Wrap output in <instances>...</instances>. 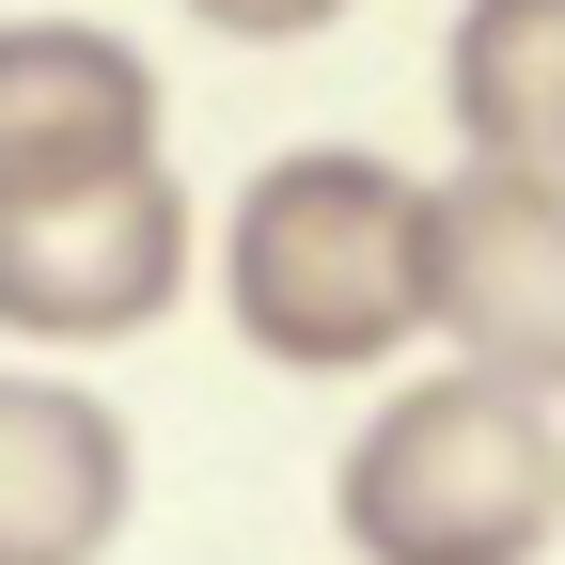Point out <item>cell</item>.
<instances>
[{
  "label": "cell",
  "instance_id": "obj_3",
  "mask_svg": "<svg viewBox=\"0 0 565 565\" xmlns=\"http://www.w3.org/2000/svg\"><path fill=\"white\" fill-rule=\"evenodd\" d=\"M204 221L173 158L126 173V189H63V204H0V330L17 345H126L189 299Z\"/></svg>",
  "mask_w": 565,
  "mask_h": 565
},
{
  "label": "cell",
  "instance_id": "obj_1",
  "mask_svg": "<svg viewBox=\"0 0 565 565\" xmlns=\"http://www.w3.org/2000/svg\"><path fill=\"white\" fill-rule=\"evenodd\" d=\"M221 315L282 377H377L408 330H440V189L362 158V141H299L236 189V221L204 236Z\"/></svg>",
  "mask_w": 565,
  "mask_h": 565
},
{
  "label": "cell",
  "instance_id": "obj_4",
  "mask_svg": "<svg viewBox=\"0 0 565 565\" xmlns=\"http://www.w3.org/2000/svg\"><path fill=\"white\" fill-rule=\"evenodd\" d=\"M158 63L110 17H0V204H63V189H126L158 173Z\"/></svg>",
  "mask_w": 565,
  "mask_h": 565
},
{
  "label": "cell",
  "instance_id": "obj_5",
  "mask_svg": "<svg viewBox=\"0 0 565 565\" xmlns=\"http://www.w3.org/2000/svg\"><path fill=\"white\" fill-rule=\"evenodd\" d=\"M440 330L456 362L565 393V189L550 173H503V158L440 173Z\"/></svg>",
  "mask_w": 565,
  "mask_h": 565
},
{
  "label": "cell",
  "instance_id": "obj_6",
  "mask_svg": "<svg viewBox=\"0 0 565 565\" xmlns=\"http://www.w3.org/2000/svg\"><path fill=\"white\" fill-rule=\"evenodd\" d=\"M141 503L126 408L79 377H0V565H110Z\"/></svg>",
  "mask_w": 565,
  "mask_h": 565
},
{
  "label": "cell",
  "instance_id": "obj_2",
  "mask_svg": "<svg viewBox=\"0 0 565 565\" xmlns=\"http://www.w3.org/2000/svg\"><path fill=\"white\" fill-rule=\"evenodd\" d=\"M330 534L362 565H534L565 534V440L519 377H408L330 471Z\"/></svg>",
  "mask_w": 565,
  "mask_h": 565
},
{
  "label": "cell",
  "instance_id": "obj_7",
  "mask_svg": "<svg viewBox=\"0 0 565 565\" xmlns=\"http://www.w3.org/2000/svg\"><path fill=\"white\" fill-rule=\"evenodd\" d=\"M440 95H456L471 158L565 189V0H471L456 47H440Z\"/></svg>",
  "mask_w": 565,
  "mask_h": 565
},
{
  "label": "cell",
  "instance_id": "obj_8",
  "mask_svg": "<svg viewBox=\"0 0 565 565\" xmlns=\"http://www.w3.org/2000/svg\"><path fill=\"white\" fill-rule=\"evenodd\" d=\"M189 17H204V32H236V47H315L345 0H189Z\"/></svg>",
  "mask_w": 565,
  "mask_h": 565
}]
</instances>
